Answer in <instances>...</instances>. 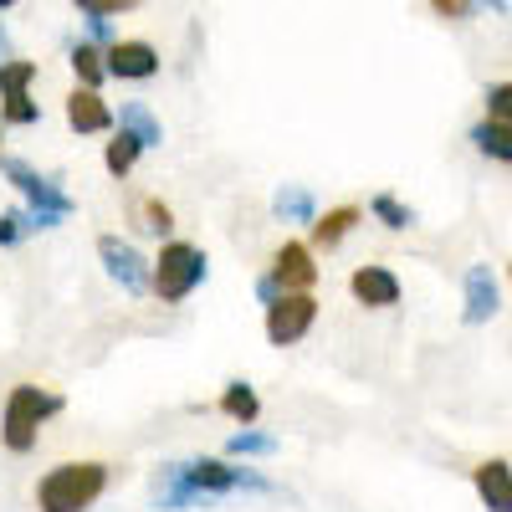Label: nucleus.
<instances>
[{
  "label": "nucleus",
  "mask_w": 512,
  "mask_h": 512,
  "mask_svg": "<svg viewBox=\"0 0 512 512\" xmlns=\"http://www.w3.org/2000/svg\"><path fill=\"white\" fill-rule=\"evenodd\" d=\"M221 415H226V420H236L241 431H251L256 415H262V395H256L246 379H231L226 390H221Z\"/></svg>",
  "instance_id": "nucleus-18"
},
{
  "label": "nucleus",
  "mask_w": 512,
  "mask_h": 512,
  "mask_svg": "<svg viewBox=\"0 0 512 512\" xmlns=\"http://www.w3.org/2000/svg\"><path fill=\"white\" fill-rule=\"evenodd\" d=\"M497 308H502V287H497V272L492 267H466V308H461V318L472 323V328H482V323H492L497 318Z\"/></svg>",
  "instance_id": "nucleus-11"
},
{
  "label": "nucleus",
  "mask_w": 512,
  "mask_h": 512,
  "mask_svg": "<svg viewBox=\"0 0 512 512\" xmlns=\"http://www.w3.org/2000/svg\"><path fill=\"white\" fill-rule=\"evenodd\" d=\"M313 282H318V256H313V246H308V241H282V246L272 251L267 277L256 282V292H262V303H277V297H287V292H313Z\"/></svg>",
  "instance_id": "nucleus-6"
},
{
  "label": "nucleus",
  "mask_w": 512,
  "mask_h": 512,
  "mask_svg": "<svg viewBox=\"0 0 512 512\" xmlns=\"http://www.w3.org/2000/svg\"><path fill=\"white\" fill-rule=\"evenodd\" d=\"M67 128H72V134H108V128H113V108L103 103V93L72 88L67 93Z\"/></svg>",
  "instance_id": "nucleus-13"
},
{
  "label": "nucleus",
  "mask_w": 512,
  "mask_h": 512,
  "mask_svg": "<svg viewBox=\"0 0 512 512\" xmlns=\"http://www.w3.org/2000/svg\"><path fill=\"white\" fill-rule=\"evenodd\" d=\"M67 62H72V72H77V88L98 93V82L108 77V67H103V47H98V41H77V47L67 52Z\"/></svg>",
  "instance_id": "nucleus-19"
},
{
  "label": "nucleus",
  "mask_w": 512,
  "mask_h": 512,
  "mask_svg": "<svg viewBox=\"0 0 512 512\" xmlns=\"http://www.w3.org/2000/svg\"><path fill=\"white\" fill-rule=\"evenodd\" d=\"M139 216H144V231H149V236L169 241V231H175V210H169L164 200H144V205H139Z\"/></svg>",
  "instance_id": "nucleus-23"
},
{
  "label": "nucleus",
  "mask_w": 512,
  "mask_h": 512,
  "mask_svg": "<svg viewBox=\"0 0 512 512\" xmlns=\"http://www.w3.org/2000/svg\"><path fill=\"white\" fill-rule=\"evenodd\" d=\"M36 62L26 57H11V62H0V123H16V128H31L41 118L36 98H31V82H36Z\"/></svg>",
  "instance_id": "nucleus-8"
},
{
  "label": "nucleus",
  "mask_w": 512,
  "mask_h": 512,
  "mask_svg": "<svg viewBox=\"0 0 512 512\" xmlns=\"http://www.w3.org/2000/svg\"><path fill=\"white\" fill-rule=\"evenodd\" d=\"M369 210H374V221L390 226V231H410V226H415V210H410L405 200H395L390 190H379V195L369 200Z\"/></svg>",
  "instance_id": "nucleus-22"
},
{
  "label": "nucleus",
  "mask_w": 512,
  "mask_h": 512,
  "mask_svg": "<svg viewBox=\"0 0 512 512\" xmlns=\"http://www.w3.org/2000/svg\"><path fill=\"white\" fill-rule=\"evenodd\" d=\"M349 292L359 308H395L400 303V277L390 267H354Z\"/></svg>",
  "instance_id": "nucleus-12"
},
{
  "label": "nucleus",
  "mask_w": 512,
  "mask_h": 512,
  "mask_svg": "<svg viewBox=\"0 0 512 512\" xmlns=\"http://www.w3.org/2000/svg\"><path fill=\"white\" fill-rule=\"evenodd\" d=\"M98 262H103V272H108L128 297L154 292V262H144V251H139L134 241H123V236H98Z\"/></svg>",
  "instance_id": "nucleus-7"
},
{
  "label": "nucleus",
  "mask_w": 512,
  "mask_h": 512,
  "mask_svg": "<svg viewBox=\"0 0 512 512\" xmlns=\"http://www.w3.org/2000/svg\"><path fill=\"white\" fill-rule=\"evenodd\" d=\"M118 134L139 139L144 149H159V144H164V128H159V118H154L149 103H123V113H118Z\"/></svg>",
  "instance_id": "nucleus-17"
},
{
  "label": "nucleus",
  "mask_w": 512,
  "mask_h": 512,
  "mask_svg": "<svg viewBox=\"0 0 512 512\" xmlns=\"http://www.w3.org/2000/svg\"><path fill=\"white\" fill-rule=\"evenodd\" d=\"M359 221H364L359 205H333V210H323V216L313 221V251H338Z\"/></svg>",
  "instance_id": "nucleus-15"
},
{
  "label": "nucleus",
  "mask_w": 512,
  "mask_h": 512,
  "mask_svg": "<svg viewBox=\"0 0 512 512\" xmlns=\"http://www.w3.org/2000/svg\"><path fill=\"white\" fill-rule=\"evenodd\" d=\"M226 451H231V456H272L277 441H272V436H256V431H236Z\"/></svg>",
  "instance_id": "nucleus-24"
},
{
  "label": "nucleus",
  "mask_w": 512,
  "mask_h": 512,
  "mask_svg": "<svg viewBox=\"0 0 512 512\" xmlns=\"http://www.w3.org/2000/svg\"><path fill=\"white\" fill-rule=\"evenodd\" d=\"M507 282H512V267H507Z\"/></svg>",
  "instance_id": "nucleus-32"
},
{
  "label": "nucleus",
  "mask_w": 512,
  "mask_h": 512,
  "mask_svg": "<svg viewBox=\"0 0 512 512\" xmlns=\"http://www.w3.org/2000/svg\"><path fill=\"white\" fill-rule=\"evenodd\" d=\"M210 262L195 241H164V251L154 256V297L164 303H185V297L205 282Z\"/></svg>",
  "instance_id": "nucleus-5"
},
{
  "label": "nucleus",
  "mask_w": 512,
  "mask_h": 512,
  "mask_svg": "<svg viewBox=\"0 0 512 512\" xmlns=\"http://www.w3.org/2000/svg\"><path fill=\"white\" fill-rule=\"evenodd\" d=\"M0 144H6V123H0ZM0 159H6V154H0Z\"/></svg>",
  "instance_id": "nucleus-30"
},
{
  "label": "nucleus",
  "mask_w": 512,
  "mask_h": 512,
  "mask_svg": "<svg viewBox=\"0 0 512 512\" xmlns=\"http://www.w3.org/2000/svg\"><path fill=\"white\" fill-rule=\"evenodd\" d=\"M472 487H477V497H482V507L487 512H512V466L507 461H482L477 472H472Z\"/></svg>",
  "instance_id": "nucleus-14"
},
{
  "label": "nucleus",
  "mask_w": 512,
  "mask_h": 512,
  "mask_svg": "<svg viewBox=\"0 0 512 512\" xmlns=\"http://www.w3.org/2000/svg\"><path fill=\"white\" fill-rule=\"evenodd\" d=\"M26 231V210H0V246H21Z\"/></svg>",
  "instance_id": "nucleus-27"
},
{
  "label": "nucleus",
  "mask_w": 512,
  "mask_h": 512,
  "mask_svg": "<svg viewBox=\"0 0 512 512\" xmlns=\"http://www.w3.org/2000/svg\"><path fill=\"white\" fill-rule=\"evenodd\" d=\"M0 57H6V26H0Z\"/></svg>",
  "instance_id": "nucleus-29"
},
{
  "label": "nucleus",
  "mask_w": 512,
  "mask_h": 512,
  "mask_svg": "<svg viewBox=\"0 0 512 512\" xmlns=\"http://www.w3.org/2000/svg\"><path fill=\"white\" fill-rule=\"evenodd\" d=\"M487 118L512 128V82H497V88H487Z\"/></svg>",
  "instance_id": "nucleus-25"
},
{
  "label": "nucleus",
  "mask_w": 512,
  "mask_h": 512,
  "mask_svg": "<svg viewBox=\"0 0 512 512\" xmlns=\"http://www.w3.org/2000/svg\"><path fill=\"white\" fill-rule=\"evenodd\" d=\"M472 144H477L487 159H497V164H512V128H507V123H492V118H482V123L472 128Z\"/></svg>",
  "instance_id": "nucleus-20"
},
{
  "label": "nucleus",
  "mask_w": 512,
  "mask_h": 512,
  "mask_svg": "<svg viewBox=\"0 0 512 512\" xmlns=\"http://www.w3.org/2000/svg\"><path fill=\"white\" fill-rule=\"evenodd\" d=\"M62 395L57 390H41V384H16V390L6 395V410H0V441H6V451L26 456L41 436V425H47L52 415H62Z\"/></svg>",
  "instance_id": "nucleus-2"
},
{
  "label": "nucleus",
  "mask_w": 512,
  "mask_h": 512,
  "mask_svg": "<svg viewBox=\"0 0 512 512\" xmlns=\"http://www.w3.org/2000/svg\"><path fill=\"white\" fill-rule=\"evenodd\" d=\"M123 11H134V0H77V16H88V21H108Z\"/></svg>",
  "instance_id": "nucleus-26"
},
{
  "label": "nucleus",
  "mask_w": 512,
  "mask_h": 512,
  "mask_svg": "<svg viewBox=\"0 0 512 512\" xmlns=\"http://www.w3.org/2000/svg\"><path fill=\"white\" fill-rule=\"evenodd\" d=\"M108 487L103 461H62L36 482V512H88Z\"/></svg>",
  "instance_id": "nucleus-1"
},
{
  "label": "nucleus",
  "mask_w": 512,
  "mask_h": 512,
  "mask_svg": "<svg viewBox=\"0 0 512 512\" xmlns=\"http://www.w3.org/2000/svg\"><path fill=\"white\" fill-rule=\"evenodd\" d=\"M169 477H175L195 502H205V497H226V492H241V487H256V492H267V487H272L262 472H251V466H231V461H216V456L180 461V466H169Z\"/></svg>",
  "instance_id": "nucleus-4"
},
{
  "label": "nucleus",
  "mask_w": 512,
  "mask_h": 512,
  "mask_svg": "<svg viewBox=\"0 0 512 512\" xmlns=\"http://www.w3.org/2000/svg\"><path fill=\"white\" fill-rule=\"evenodd\" d=\"M313 323H318V297L313 292H287L277 303H267V344L287 349L297 338H308Z\"/></svg>",
  "instance_id": "nucleus-9"
},
{
  "label": "nucleus",
  "mask_w": 512,
  "mask_h": 512,
  "mask_svg": "<svg viewBox=\"0 0 512 512\" xmlns=\"http://www.w3.org/2000/svg\"><path fill=\"white\" fill-rule=\"evenodd\" d=\"M431 11L441 21H461V16H477L482 6H472V0H431Z\"/></svg>",
  "instance_id": "nucleus-28"
},
{
  "label": "nucleus",
  "mask_w": 512,
  "mask_h": 512,
  "mask_svg": "<svg viewBox=\"0 0 512 512\" xmlns=\"http://www.w3.org/2000/svg\"><path fill=\"white\" fill-rule=\"evenodd\" d=\"M139 154H144V144H139V139L113 134V139H108V149H103V169H108L113 180H128V175H134V164H139Z\"/></svg>",
  "instance_id": "nucleus-21"
},
{
  "label": "nucleus",
  "mask_w": 512,
  "mask_h": 512,
  "mask_svg": "<svg viewBox=\"0 0 512 512\" xmlns=\"http://www.w3.org/2000/svg\"><path fill=\"white\" fill-rule=\"evenodd\" d=\"M6 11H11V0H0V16H6Z\"/></svg>",
  "instance_id": "nucleus-31"
},
{
  "label": "nucleus",
  "mask_w": 512,
  "mask_h": 512,
  "mask_svg": "<svg viewBox=\"0 0 512 512\" xmlns=\"http://www.w3.org/2000/svg\"><path fill=\"white\" fill-rule=\"evenodd\" d=\"M0 175H6L21 195H26V226L31 231H52V226H62L72 210H77V200L62 190V180H47V175H36V169L26 164V159H0Z\"/></svg>",
  "instance_id": "nucleus-3"
},
{
  "label": "nucleus",
  "mask_w": 512,
  "mask_h": 512,
  "mask_svg": "<svg viewBox=\"0 0 512 512\" xmlns=\"http://www.w3.org/2000/svg\"><path fill=\"white\" fill-rule=\"evenodd\" d=\"M272 216L277 221H297V226H313L318 221V200H313L308 185H282L272 195Z\"/></svg>",
  "instance_id": "nucleus-16"
},
{
  "label": "nucleus",
  "mask_w": 512,
  "mask_h": 512,
  "mask_svg": "<svg viewBox=\"0 0 512 512\" xmlns=\"http://www.w3.org/2000/svg\"><path fill=\"white\" fill-rule=\"evenodd\" d=\"M103 67L118 82H149V77H159V52L149 47V41H108Z\"/></svg>",
  "instance_id": "nucleus-10"
}]
</instances>
